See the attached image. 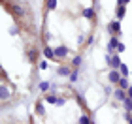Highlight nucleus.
<instances>
[{
	"instance_id": "nucleus-1",
	"label": "nucleus",
	"mask_w": 132,
	"mask_h": 124,
	"mask_svg": "<svg viewBox=\"0 0 132 124\" xmlns=\"http://www.w3.org/2000/svg\"><path fill=\"white\" fill-rule=\"evenodd\" d=\"M4 6H6V8H8V9H10L15 17H19V19L27 15V9L23 8V6H21L19 2H15V0H13V2H4Z\"/></svg>"
},
{
	"instance_id": "nucleus-2",
	"label": "nucleus",
	"mask_w": 132,
	"mask_h": 124,
	"mask_svg": "<svg viewBox=\"0 0 132 124\" xmlns=\"http://www.w3.org/2000/svg\"><path fill=\"white\" fill-rule=\"evenodd\" d=\"M108 30L111 32V36H121V21L119 19L111 21L110 25H108Z\"/></svg>"
},
{
	"instance_id": "nucleus-3",
	"label": "nucleus",
	"mask_w": 132,
	"mask_h": 124,
	"mask_svg": "<svg viewBox=\"0 0 132 124\" xmlns=\"http://www.w3.org/2000/svg\"><path fill=\"white\" fill-rule=\"evenodd\" d=\"M123 75H121V72H119L117 68H111V72L108 73V81L111 83V85H119V79H121Z\"/></svg>"
},
{
	"instance_id": "nucleus-4",
	"label": "nucleus",
	"mask_w": 132,
	"mask_h": 124,
	"mask_svg": "<svg viewBox=\"0 0 132 124\" xmlns=\"http://www.w3.org/2000/svg\"><path fill=\"white\" fill-rule=\"evenodd\" d=\"M55 55H57V60H64V58L70 55V51H68V47L59 45V47H55Z\"/></svg>"
},
{
	"instance_id": "nucleus-5",
	"label": "nucleus",
	"mask_w": 132,
	"mask_h": 124,
	"mask_svg": "<svg viewBox=\"0 0 132 124\" xmlns=\"http://www.w3.org/2000/svg\"><path fill=\"white\" fill-rule=\"evenodd\" d=\"M44 56L47 58V60L59 62V60H57V55H55V49H53V47H49V45H45V47H44Z\"/></svg>"
},
{
	"instance_id": "nucleus-6",
	"label": "nucleus",
	"mask_w": 132,
	"mask_h": 124,
	"mask_svg": "<svg viewBox=\"0 0 132 124\" xmlns=\"http://www.w3.org/2000/svg\"><path fill=\"white\" fill-rule=\"evenodd\" d=\"M113 96H115V98L119 100V102H125V100L128 98V96H127V88H121V87H119V88H115Z\"/></svg>"
},
{
	"instance_id": "nucleus-7",
	"label": "nucleus",
	"mask_w": 132,
	"mask_h": 124,
	"mask_svg": "<svg viewBox=\"0 0 132 124\" xmlns=\"http://www.w3.org/2000/svg\"><path fill=\"white\" fill-rule=\"evenodd\" d=\"M108 64H110L111 68H117V70H119V66L123 64V62H121V58H119V53L111 55V56H110V62H108Z\"/></svg>"
},
{
	"instance_id": "nucleus-8",
	"label": "nucleus",
	"mask_w": 132,
	"mask_h": 124,
	"mask_svg": "<svg viewBox=\"0 0 132 124\" xmlns=\"http://www.w3.org/2000/svg\"><path fill=\"white\" fill-rule=\"evenodd\" d=\"M119 43H121V41H119V38H117V36H111L110 43H108V51H110V53L117 51V45H119Z\"/></svg>"
},
{
	"instance_id": "nucleus-9",
	"label": "nucleus",
	"mask_w": 132,
	"mask_h": 124,
	"mask_svg": "<svg viewBox=\"0 0 132 124\" xmlns=\"http://www.w3.org/2000/svg\"><path fill=\"white\" fill-rule=\"evenodd\" d=\"M70 73H72V68L66 66V64H61L57 68V75H70Z\"/></svg>"
},
{
	"instance_id": "nucleus-10",
	"label": "nucleus",
	"mask_w": 132,
	"mask_h": 124,
	"mask_svg": "<svg viewBox=\"0 0 132 124\" xmlns=\"http://www.w3.org/2000/svg\"><path fill=\"white\" fill-rule=\"evenodd\" d=\"M81 15L85 17V19H89V21H93V19H94V8H83V11H81Z\"/></svg>"
},
{
	"instance_id": "nucleus-11",
	"label": "nucleus",
	"mask_w": 132,
	"mask_h": 124,
	"mask_svg": "<svg viewBox=\"0 0 132 124\" xmlns=\"http://www.w3.org/2000/svg\"><path fill=\"white\" fill-rule=\"evenodd\" d=\"M125 15H127V4H123V6H117V19L121 21Z\"/></svg>"
},
{
	"instance_id": "nucleus-12",
	"label": "nucleus",
	"mask_w": 132,
	"mask_h": 124,
	"mask_svg": "<svg viewBox=\"0 0 132 124\" xmlns=\"http://www.w3.org/2000/svg\"><path fill=\"white\" fill-rule=\"evenodd\" d=\"M45 102H47V103H53V105H57V103H59V98H57L55 94L51 92V94H47V96H45Z\"/></svg>"
},
{
	"instance_id": "nucleus-13",
	"label": "nucleus",
	"mask_w": 132,
	"mask_h": 124,
	"mask_svg": "<svg viewBox=\"0 0 132 124\" xmlns=\"http://www.w3.org/2000/svg\"><path fill=\"white\" fill-rule=\"evenodd\" d=\"M8 98H10V90H8L6 87H2V88H0V100H2V102H6Z\"/></svg>"
},
{
	"instance_id": "nucleus-14",
	"label": "nucleus",
	"mask_w": 132,
	"mask_h": 124,
	"mask_svg": "<svg viewBox=\"0 0 132 124\" xmlns=\"http://www.w3.org/2000/svg\"><path fill=\"white\" fill-rule=\"evenodd\" d=\"M119 72H121L123 77H128V75H130V70H128L127 64H121V66H119Z\"/></svg>"
},
{
	"instance_id": "nucleus-15",
	"label": "nucleus",
	"mask_w": 132,
	"mask_h": 124,
	"mask_svg": "<svg viewBox=\"0 0 132 124\" xmlns=\"http://www.w3.org/2000/svg\"><path fill=\"white\" fill-rule=\"evenodd\" d=\"M28 60H30V62L38 60V51H36V49H28Z\"/></svg>"
},
{
	"instance_id": "nucleus-16",
	"label": "nucleus",
	"mask_w": 132,
	"mask_h": 124,
	"mask_svg": "<svg viewBox=\"0 0 132 124\" xmlns=\"http://www.w3.org/2000/svg\"><path fill=\"white\" fill-rule=\"evenodd\" d=\"M38 88H40L42 92H47V90H49V88H51V85H49V83H47V81H42L40 85H38Z\"/></svg>"
},
{
	"instance_id": "nucleus-17",
	"label": "nucleus",
	"mask_w": 132,
	"mask_h": 124,
	"mask_svg": "<svg viewBox=\"0 0 132 124\" xmlns=\"http://www.w3.org/2000/svg\"><path fill=\"white\" fill-rule=\"evenodd\" d=\"M117 87H121V88H128V87H130V83H128L127 77H121V79H119V85H117Z\"/></svg>"
},
{
	"instance_id": "nucleus-18",
	"label": "nucleus",
	"mask_w": 132,
	"mask_h": 124,
	"mask_svg": "<svg viewBox=\"0 0 132 124\" xmlns=\"http://www.w3.org/2000/svg\"><path fill=\"white\" fill-rule=\"evenodd\" d=\"M91 122H93V119L89 115H81L79 117V124H91Z\"/></svg>"
},
{
	"instance_id": "nucleus-19",
	"label": "nucleus",
	"mask_w": 132,
	"mask_h": 124,
	"mask_svg": "<svg viewBox=\"0 0 132 124\" xmlns=\"http://www.w3.org/2000/svg\"><path fill=\"white\" fill-rule=\"evenodd\" d=\"M68 79H70V83H76V81H77V68L72 70V73L68 75Z\"/></svg>"
},
{
	"instance_id": "nucleus-20",
	"label": "nucleus",
	"mask_w": 132,
	"mask_h": 124,
	"mask_svg": "<svg viewBox=\"0 0 132 124\" xmlns=\"http://www.w3.org/2000/svg\"><path fill=\"white\" fill-rule=\"evenodd\" d=\"M36 115H42V117L45 115V107L42 103H36Z\"/></svg>"
},
{
	"instance_id": "nucleus-21",
	"label": "nucleus",
	"mask_w": 132,
	"mask_h": 124,
	"mask_svg": "<svg viewBox=\"0 0 132 124\" xmlns=\"http://www.w3.org/2000/svg\"><path fill=\"white\" fill-rule=\"evenodd\" d=\"M123 105H125V109H127V111H130V113H132V98H127V100L123 102Z\"/></svg>"
},
{
	"instance_id": "nucleus-22",
	"label": "nucleus",
	"mask_w": 132,
	"mask_h": 124,
	"mask_svg": "<svg viewBox=\"0 0 132 124\" xmlns=\"http://www.w3.org/2000/svg\"><path fill=\"white\" fill-rule=\"evenodd\" d=\"M47 9L49 11H53V9H57V0H47Z\"/></svg>"
},
{
	"instance_id": "nucleus-23",
	"label": "nucleus",
	"mask_w": 132,
	"mask_h": 124,
	"mask_svg": "<svg viewBox=\"0 0 132 124\" xmlns=\"http://www.w3.org/2000/svg\"><path fill=\"white\" fill-rule=\"evenodd\" d=\"M79 64H81V56H74L72 58V66L74 68H79Z\"/></svg>"
},
{
	"instance_id": "nucleus-24",
	"label": "nucleus",
	"mask_w": 132,
	"mask_h": 124,
	"mask_svg": "<svg viewBox=\"0 0 132 124\" xmlns=\"http://www.w3.org/2000/svg\"><path fill=\"white\" fill-rule=\"evenodd\" d=\"M47 66H49V62H47V60H40L38 62V68L40 70H47Z\"/></svg>"
},
{
	"instance_id": "nucleus-25",
	"label": "nucleus",
	"mask_w": 132,
	"mask_h": 124,
	"mask_svg": "<svg viewBox=\"0 0 132 124\" xmlns=\"http://www.w3.org/2000/svg\"><path fill=\"white\" fill-rule=\"evenodd\" d=\"M77 102L81 103V107H87V103H85V100H83V96H81V94H77Z\"/></svg>"
},
{
	"instance_id": "nucleus-26",
	"label": "nucleus",
	"mask_w": 132,
	"mask_h": 124,
	"mask_svg": "<svg viewBox=\"0 0 132 124\" xmlns=\"http://www.w3.org/2000/svg\"><path fill=\"white\" fill-rule=\"evenodd\" d=\"M125 119H127V122L132 124V113H130V111H127V113H125Z\"/></svg>"
},
{
	"instance_id": "nucleus-27",
	"label": "nucleus",
	"mask_w": 132,
	"mask_h": 124,
	"mask_svg": "<svg viewBox=\"0 0 132 124\" xmlns=\"http://www.w3.org/2000/svg\"><path fill=\"white\" fill-rule=\"evenodd\" d=\"M10 34H19V26H11V30H10Z\"/></svg>"
},
{
	"instance_id": "nucleus-28",
	"label": "nucleus",
	"mask_w": 132,
	"mask_h": 124,
	"mask_svg": "<svg viewBox=\"0 0 132 124\" xmlns=\"http://www.w3.org/2000/svg\"><path fill=\"white\" fill-rule=\"evenodd\" d=\"M123 51H125V45H123V43H119V45H117V53H119V55H121Z\"/></svg>"
},
{
	"instance_id": "nucleus-29",
	"label": "nucleus",
	"mask_w": 132,
	"mask_h": 124,
	"mask_svg": "<svg viewBox=\"0 0 132 124\" xmlns=\"http://www.w3.org/2000/svg\"><path fill=\"white\" fill-rule=\"evenodd\" d=\"M127 96H128V98H132V87H128V88H127Z\"/></svg>"
},
{
	"instance_id": "nucleus-30",
	"label": "nucleus",
	"mask_w": 132,
	"mask_h": 124,
	"mask_svg": "<svg viewBox=\"0 0 132 124\" xmlns=\"http://www.w3.org/2000/svg\"><path fill=\"white\" fill-rule=\"evenodd\" d=\"M123 4H128V0H117V6H123Z\"/></svg>"
},
{
	"instance_id": "nucleus-31",
	"label": "nucleus",
	"mask_w": 132,
	"mask_h": 124,
	"mask_svg": "<svg viewBox=\"0 0 132 124\" xmlns=\"http://www.w3.org/2000/svg\"><path fill=\"white\" fill-rule=\"evenodd\" d=\"M128 2H130V0H128Z\"/></svg>"
}]
</instances>
